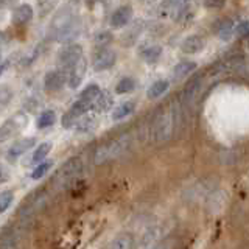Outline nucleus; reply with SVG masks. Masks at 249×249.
Segmentation results:
<instances>
[{
  "label": "nucleus",
  "instance_id": "obj_4",
  "mask_svg": "<svg viewBox=\"0 0 249 249\" xmlns=\"http://www.w3.org/2000/svg\"><path fill=\"white\" fill-rule=\"evenodd\" d=\"M128 145H129V137L123 136V137H119L117 140H114V142H111V143L100 146L98 151H97L95 162L100 163V162H103L106 159L117 158V156H120L124 150H126Z\"/></svg>",
  "mask_w": 249,
  "mask_h": 249
},
{
  "label": "nucleus",
  "instance_id": "obj_37",
  "mask_svg": "<svg viewBox=\"0 0 249 249\" xmlns=\"http://www.w3.org/2000/svg\"><path fill=\"white\" fill-rule=\"evenodd\" d=\"M0 249H2V248H0Z\"/></svg>",
  "mask_w": 249,
  "mask_h": 249
},
{
  "label": "nucleus",
  "instance_id": "obj_22",
  "mask_svg": "<svg viewBox=\"0 0 249 249\" xmlns=\"http://www.w3.org/2000/svg\"><path fill=\"white\" fill-rule=\"evenodd\" d=\"M218 36H220L221 41H229L232 33H233V25L231 19H223L221 23L218 25Z\"/></svg>",
  "mask_w": 249,
  "mask_h": 249
},
{
  "label": "nucleus",
  "instance_id": "obj_15",
  "mask_svg": "<svg viewBox=\"0 0 249 249\" xmlns=\"http://www.w3.org/2000/svg\"><path fill=\"white\" fill-rule=\"evenodd\" d=\"M199 89H201V80H199V78H195V80H192L189 84L185 86V89H184V103L187 106L193 105V101L196 100V97H198Z\"/></svg>",
  "mask_w": 249,
  "mask_h": 249
},
{
  "label": "nucleus",
  "instance_id": "obj_29",
  "mask_svg": "<svg viewBox=\"0 0 249 249\" xmlns=\"http://www.w3.org/2000/svg\"><path fill=\"white\" fill-rule=\"evenodd\" d=\"M13 199H14V193L11 190H5L0 193V213H5L10 209Z\"/></svg>",
  "mask_w": 249,
  "mask_h": 249
},
{
  "label": "nucleus",
  "instance_id": "obj_25",
  "mask_svg": "<svg viewBox=\"0 0 249 249\" xmlns=\"http://www.w3.org/2000/svg\"><path fill=\"white\" fill-rule=\"evenodd\" d=\"M160 53H162L160 47L159 45H153V47H148L146 50H143L142 56H143V59L148 62V64H154V62L160 58Z\"/></svg>",
  "mask_w": 249,
  "mask_h": 249
},
{
  "label": "nucleus",
  "instance_id": "obj_19",
  "mask_svg": "<svg viewBox=\"0 0 249 249\" xmlns=\"http://www.w3.org/2000/svg\"><path fill=\"white\" fill-rule=\"evenodd\" d=\"M168 86H170V83L167 80H159V81L153 83L150 86V89H148V92H146V97L150 100H156V98L162 97L163 93L168 90Z\"/></svg>",
  "mask_w": 249,
  "mask_h": 249
},
{
  "label": "nucleus",
  "instance_id": "obj_26",
  "mask_svg": "<svg viewBox=\"0 0 249 249\" xmlns=\"http://www.w3.org/2000/svg\"><path fill=\"white\" fill-rule=\"evenodd\" d=\"M136 88V81L132 80V78L126 76V78H122L119 81V84L115 86V92L122 95V93H128V92H132Z\"/></svg>",
  "mask_w": 249,
  "mask_h": 249
},
{
  "label": "nucleus",
  "instance_id": "obj_5",
  "mask_svg": "<svg viewBox=\"0 0 249 249\" xmlns=\"http://www.w3.org/2000/svg\"><path fill=\"white\" fill-rule=\"evenodd\" d=\"M90 107H92L90 103H86V101H83V100H76L75 103L70 106L69 111L62 115V120H61L62 128H66V129L73 128L75 123L78 122V119H81L84 114H88Z\"/></svg>",
  "mask_w": 249,
  "mask_h": 249
},
{
  "label": "nucleus",
  "instance_id": "obj_24",
  "mask_svg": "<svg viewBox=\"0 0 249 249\" xmlns=\"http://www.w3.org/2000/svg\"><path fill=\"white\" fill-rule=\"evenodd\" d=\"M50 151H52V143H49V142L39 143V146L36 148L35 153H33V158H31V160H33L35 163H41L47 158V154H49Z\"/></svg>",
  "mask_w": 249,
  "mask_h": 249
},
{
  "label": "nucleus",
  "instance_id": "obj_33",
  "mask_svg": "<svg viewBox=\"0 0 249 249\" xmlns=\"http://www.w3.org/2000/svg\"><path fill=\"white\" fill-rule=\"evenodd\" d=\"M8 179H10V170H8L5 165H2V163H0V184L6 182Z\"/></svg>",
  "mask_w": 249,
  "mask_h": 249
},
{
  "label": "nucleus",
  "instance_id": "obj_12",
  "mask_svg": "<svg viewBox=\"0 0 249 249\" xmlns=\"http://www.w3.org/2000/svg\"><path fill=\"white\" fill-rule=\"evenodd\" d=\"M132 246H134V237L129 232H122L112 238L107 249H132Z\"/></svg>",
  "mask_w": 249,
  "mask_h": 249
},
{
  "label": "nucleus",
  "instance_id": "obj_20",
  "mask_svg": "<svg viewBox=\"0 0 249 249\" xmlns=\"http://www.w3.org/2000/svg\"><path fill=\"white\" fill-rule=\"evenodd\" d=\"M195 69H196V62H193V61H182V62H179V64L173 69V76L176 78V80H181V78H184L189 73H192Z\"/></svg>",
  "mask_w": 249,
  "mask_h": 249
},
{
  "label": "nucleus",
  "instance_id": "obj_18",
  "mask_svg": "<svg viewBox=\"0 0 249 249\" xmlns=\"http://www.w3.org/2000/svg\"><path fill=\"white\" fill-rule=\"evenodd\" d=\"M97 123H98V119L95 114H88V115L84 114L81 119H78L75 126H76L78 132H89L92 129H95Z\"/></svg>",
  "mask_w": 249,
  "mask_h": 249
},
{
  "label": "nucleus",
  "instance_id": "obj_13",
  "mask_svg": "<svg viewBox=\"0 0 249 249\" xmlns=\"http://www.w3.org/2000/svg\"><path fill=\"white\" fill-rule=\"evenodd\" d=\"M202 49H204V39H202L201 36H198V35H193V36L185 37V41L181 45V50L184 53H189V54L198 53Z\"/></svg>",
  "mask_w": 249,
  "mask_h": 249
},
{
  "label": "nucleus",
  "instance_id": "obj_34",
  "mask_svg": "<svg viewBox=\"0 0 249 249\" xmlns=\"http://www.w3.org/2000/svg\"><path fill=\"white\" fill-rule=\"evenodd\" d=\"M235 33H237V36H240V37L246 36V33H248V22H241V23H238V27L235 28Z\"/></svg>",
  "mask_w": 249,
  "mask_h": 249
},
{
  "label": "nucleus",
  "instance_id": "obj_7",
  "mask_svg": "<svg viewBox=\"0 0 249 249\" xmlns=\"http://www.w3.org/2000/svg\"><path fill=\"white\" fill-rule=\"evenodd\" d=\"M115 64V53L112 50L101 49L92 59V67L95 72H103V70L111 69Z\"/></svg>",
  "mask_w": 249,
  "mask_h": 249
},
{
  "label": "nucleus",
  "instance_id": "obj_35",
  "mask_svg": "<svg viewBox=\"0 0 249 249\" xmlns=\"http://www.w3.org/2000/svg\"><path fill=\"white\" fill-rule=\"evenodd\" d=\"M226 0H206L207 8H221Z\"/></svg>",
  "mask_w": 249,
  "mask_h": 249
},
{
  "label": "nucleus",
  "instance_id": "obj_11",
  "mask_svg": "<svg viewBox=\"0 0 249 249\" xmlns=\"http://www.w3.org/2000/svg\"><path fill=\"white\" fill-rule=\"evenodd\" d=\"M131 18H132L131 6H120V8H117L111 16V25L114 28H122L131 20Z\"/></svg>",
  "mask_w": 249,
  "mask_h": 249
},
{
  "label": "nucleus",
  "instance_id": "obj_30",
  "mask_svg": "<svg viewBox=\"0 0 249 249\" xmlns=\"http://www.w3.org/2000/svg\"><path fill=\"white\" fill-rule=\"evenodd\" d=\"M187 3H189V0H165L163 6H165L170 13H176V11L184 10Z\"/></svg>",
  "mask_w": 249,
  "mask_h": 249
},
{
  "label": "nucleus",
  "instance_id": "obj_23",
  "mask_svg": "<svg viewBox=\"0 0 249 249\" xmlns=\"http://www.w3.org/2000/svg\"><path fill=\"white\" fill-rule=\"evenodd\" d=\"M100 88L97 84H89L88 88H84V90L81 92V95H80V98L78 100H83V101H86V103H93V100H95L97 97H98V93H100Z\"/></svg>",
  "mask_w": 249,
  "mask_h": 249
},
{
  "label": "nucleus",
  "instance_id": "obj_27",
  "mask_svg": "<svg viewBox=\"0 0 249 249\" xmlns=\"http://www.w3.org/2000/svg\"><path fill=\"white\" fill-rule=\"evenodd\" d=\"M52 167H53V162L52 160H45V162L37 163L36 168L33 170V173H31V178H33L35 181H37V179H42L47 173H49Z\"/></svg>",
  "mask_w": 249,
  "mask_h": 249
},
{
  "label": "nucleus",
  "instance_id": "obj_9",
  "mask_svg": "<svg viewBox=\"0 0 249 249\" xmlns=\"http://www.w3.org/2000/svg\"><path fill=\"white\" fill-rule=\"evenodd\" d=\"M36 143V139L35 137H23V139H18L16 142L8 148V159L10 160H16L18 158H20V156L23 153H27L28 150H31V148L35 146Z\"/></svg>",
  "mask_w": 249,
  "mask_h": 249
},
{
  "label": "nucleus",
  "instance_id": "obj_32",
  "mask_svg": "<svg viewBox=\"0 0 249 249\" xmlns=\"http://www.w3.org/2000/svg\"><path fill=\"white\" fill-rule=\"evenodd\" d=\"M111 41H112L111 33H107V31H105V33L97 35V37H95V44H97V45H101V49H103L105 45H107Z\"/></svg>",
  "mask_w": 249,
  "mask_h": 249
},
{
  "label": "nucleus",
  "instance_id": "obj_21",
  "mask_svg": "<svg viewBox=\"0 0 249 249\" xmlns=\"http://www.w3.org/2000/svg\"><path fill=\"white\" fill-rule=\"evenodd\" d=\"M54 122H56V112L52 111V109H47V111L39 114L37 122H36V126L39 129H45V128L52 126Z\"/></svg>",
  "mask_w": 249,
  "mask_h": 249
},
{
  "label": "nucleus",
  "instance_id": "obj_8",
  "mask_svg": "<svg viewBox=\"0 0 249 249\" xmlns=\"http://www.w3.org/2000/svg\"><path fill=\"white\" fill-rule=\"evenodd\" d=\"M67 81V72L66 70H52L44 78V86L47 92H56Z\"/></svg>",
  "mask_w": 249,
  "mask_h": 249
},
{
  "label": "nucleus",
  "instance_id": "obj_17",
  "mask_svg": "<svg viewBox=\"0 0 249 249\" xmlns=\"http://www.w3.org/2000/svg\"><path fill=\"white\" fill-rule=\"evenodd\" d=\"M111 106H112V97H111V93L106 90H100L98 97L93 100V103H92V107L95 109L97 112H106Z\"/></svg>",
  "mask_w": 249,
  "mask_h": 249
},
{
  "label": "nucleus",
  "instance_id": "obj_3",
  "mask_svg": "<svg viewBox=\"0 0 249 249\" xmlns=\"http://www.w3.org/2000/svg\"><path fill=\"white\" fill-rule=\"evenodd\" d=\"M27 123H28V117L23 112H18L11 119L5 120L0 124V143L6 142V140H11L13 137L18 136L27 126Z\"/></svg>",
  "mask_w": 249,
  "mask_h": 249
},
{
  "label": "nucleus",
  "instance_id": "obj_16",
  "mask_svg": "<svg viewBox=\"0 0 249 249\" xmlns=\"http://www.w3.org/2000/svg\"><path fill=\"white\" fill-rule=\"evenodd\" d=\"M134 109H136V105L132 103V101H124V103L114 107V111L111 114V119L114 122H120V120L126 119L128 115H131L132 112H134Z\"/></svg>",
  "mask_w": 249,
  "mask_h": 249
},
{
  "label": "nucleus",
  "instance_id": "obj_31",
  "mask_svg": "<svg viewBox=\"0 0 249 249\" xmlns=\"http://www.w3.org/2000/svg\"><path fill=\"white\" fill-rule=\"evenodd\" d=\"M58 0H39V10H41L42 16H45L47 13H50L54 5H56Z\"/></svg>",
  "mask_w": 249,
  "mask_h": 249
},
{
  "label": "nucleus",
  "instance_id": "obj_1",
  "mask_svg": "<svg viewBox=\"0 0 249 249\" xmlns=\"http://www.w3.org/2000/svg\"><path fill=\"white\" fill-rule=\"evenodd\" d=\"M81 160L80 158H72V159H69L66 163H64V167H62L59 171H58V175L56 178H54V187H56L58 190H64L66 187H69L70 184L73 182V179L80 175V171H81Z\"/></svg>",
  "mask_w": 249,
  "mask_h": 249
},
{
  "label": "nucleus",
  "instance_id": "obj_10",
  "mask_svg": "<svg viewBox=\"0 0 249 249\" xmlns=\"http://www.w3.org/2000/svg\"><path fill=\"white\" fill-rule=\"evenodd\" d=\"M84 73H86V59L81 58L72 69L69 70V73H67V81H69L70 88L76 89L78 86L81 84L83 78H84Z\"/></svg>",
  "mask_w": 249,
  "mask_h": 249
},
{
  "label": "nucleus",
  "instance_id": "obj_2",
  "mask_svg": "<svg viewBox=\"0 0 249 249\" xmlns=\"http://www.w3.org/2000/svg\"><path fill=\"white\" fill-rule=\"evenodd\" d=\"M175 124H176V120H175L173 111H165L163 114H160L154 124V139L158 140L159 143L168 142L175 132Z\"/></svg>",
  "mask_w": 249,
  "mask_h": 249
},
{
  "label": "nucleus",
  "instance_id": "obj_14",
  "mask_svg": "<svg viewBox=\"0 0 249 249\" xmlns=\"http://www.w3.org/2000/svg\"><path fill=\"white\" fill-rule=\"evenodd\" d=\"M31 18H33V8H31L28 3H23V5H19L14 10L13 22L18 23V25H23V23L30 22Z\"/></svg>",
  "mask_w": 249,
  "mask_h": 249
},
{
  "label": "nucleus",
  "instance_id": "obj_6",
  "mask_svg": "<svg viewBox=\"0 0 249 249\" xmlns=\"http://www.w3.org/2000/svg\"><path fill=\"white\" fill-rule=\"evenodd\" d=\"M81 58H83V49H81V45L72 44V45H67L66 49L59 53L58 64H59L61 70H66V72H69V70L72 69Z\"/></svg>",
  "mask_w": 249,
  "mask_h": 249
},
{
  "label": "nucleus",
  "instance_id": "obj_28",
  "mask_svg": "<svg viewBox=\"0 0 249 249\" xmlns=\"http://www.w3.org/2000/svg\"><path fill=\"white\" fill-rule=\"evenodd\" d=\"M11 98H13V90L10 86H6V84L0 86V111L10 105Z\"/></svg>",
  "mask_w": 249,
  "mask_h": 249
},
{
  "label": "nucleus",
  "instance_id": "obj_36",
  "mask_svg": "<svg viewBox=\"0 0 249 249\" xmlns=\"http://www.w3.org/2000/svg\"><path fill=\"white\" fill-rule=\"evenodd\" d=\"M2 45H3V35L0 33V56H2Z\"/></svg>",
  "mask_w": 249,
  "mask_h": 249
}]
</instances>
